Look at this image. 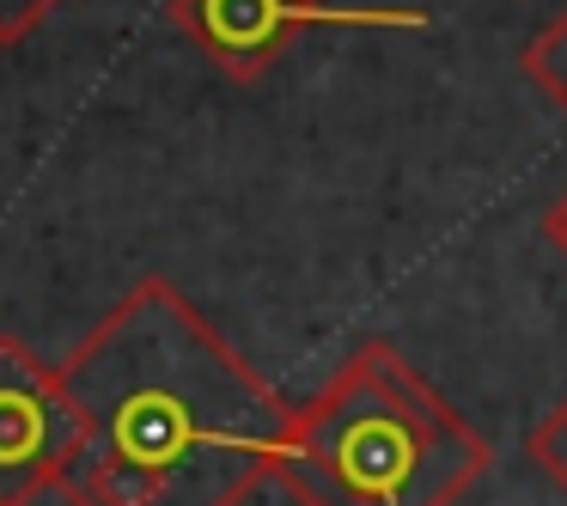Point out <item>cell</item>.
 <instances>
[{
	"instance_id": "obj_1",
	"label": "cell",
	"mask_w": 567,
	"mask_h": 506,
	"mask_svg": "<svg viewBox=\"0 0 567 506\" xmlns=\"http://www.w3.org/2000/svg\"><path fill=\"white\" fill-rule=\"evenodd\" d=\"M68 506H245L293 409L165 275L135 281L62 360Z\"/></svg>"
},
{
	"instance_id": "obj_2",
	"label": "cell",
	"mask_w": 567,
	"mask_h": 506,
	"mask_svg": "<svg viewBox=\"0 0 567 506\" xmlns=\"http://www.w3.org/2000/svg\"><path fill=\"white\" fill-rule=\"evenodd\" d=\"M488 469L482 433L391 342H360L293 409L275 482L299 506H452Z\"/></svg>"
},
{
	"instance_id": "obj_3",
	"label": "cell",
	"mask_w": 567,
	"mask_h": 506,
	"mask_svg": "<svg viewBox=\"0 0 567 506\" xmlns=\"http://www.w3.org/2000/svg\"><path fill=\"white\" fill-rule=\"evenodd\" d=\"M172 25L208 55L220 74L257 80L299 31H427V13L409 7H323V0H172Z\"/></svg>"
},
{
	"instance_id": "obj_4",
	"label": "cell",
	"mask_w": 567,
	"mask_h": 506,
	"mask_svg": "<svg viewBox=\"0 0 567 506\" xmlns=\"http://www.w3.org/2000/svg\"><path fill=\"white\" fill-rule=\"evenodd\" d=\"M74 452V403L62 366L0 335V506H31L38 494L62 488Z\"/></svg>"
},
{
	"instance_id": "obj_5",
	"label": "cell",
	"mask_w": 567,
	"mask_h": 506,
	"mask_svg": "<svg viewBox=\"0 0 567 506\" xmlns=\"http://www.w3.org/2000/svg\"><path fill=\"white\" fill-rule=\"evenodd\" d=\"M525 74H530V86H537L543 99H555L567 111V13L525 43Z\"/></svg>"
},
{
	"instance_id": "obj_6",
	"label": "cell",
	"mask_w": 567,
	"mask_h": 506,
	"mask_svg": "<svg viewBox=\"0 0 567 506\" xmlns=\"http://www.w3.org/2000/svg\"><path fill=\"white\" fill-rule=\"evenodd\" d=\"M525 452H530V464H537V476H549V488L567 494V396L530 427Z\"/></svg>"
},
{
	"instance_id": "obj_7",
	"label": "cell",
	"mask_w": 567,
	"mask_h": 506,
	"mask_svg": "<svg viewBox=\"0 0 567 506\" xmlns=\"http://www.w3.org/2000/svg\"><path fill=\"white\" fill-rule=\"evenodd\" d=\"M55 13H62V0H0V50H19L25 38H38Z\"/></svg>"
},
{
	"instance_id": "obj_8",
	"label": "cell",
	"mask_w": 567,
	"mask_h": 506,
	"mask_svg": "<svg viewBox=\"0 0 567 506\" xmlns=\"http://www.w3.org/2000/svg\"><path fill=\"white\" fill-rule=\"evenodd\" d=\"M543 238H549V245L567 257V196H555L549 208H543Z\"/></svg>"
}]
</instances>
